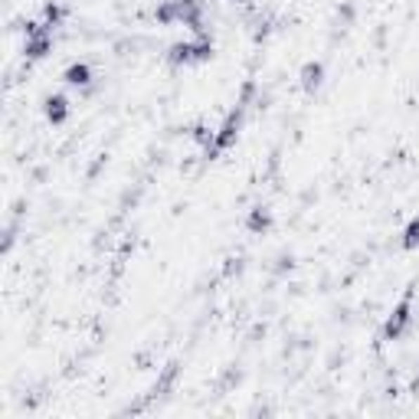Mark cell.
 I'll return each instance as SVG.
<instances>
[{
	"label": "cell",
	"mask_w": 419,
	"mask_h": 419,
	"mask_svg": "<svg viewBox=\"0 0 419 419\" xmlns=\"http://www.w3.org/2000/svg\"><path fill=\"white\" fill-rule=\"evenodd\" d=\"M167 63H171V66H177V69L197 63V59H193V43H191V39L171 43V46H167Z\"/></svg>",
	"instance_id": "9"
},
{
	"label": "cell",
	"mask_w": 419,
	"mask_h": 419,
	"mask_svg": "<svg viewBox=\"0 0 419 419\" xmlns=\"http://www.w3.org/2000/svg\"><path fill=\"white\" fill-rule=\"evenodd\" d=\"M154 23H157V27H174V23H177V7H174V0H161V4L154 7Z\"/></svg>",
	"instance_id": "14"
},
{
	"label": "cell",
	"mask_w": 419,
	"mask_h": 419,
	"mask_svg": "<svg viewBox=\"0 0 419 419\" xmlns=\"http://www.w3.org/2000/svg\"><path fill=\"white\" fill-rule=\"evenodd\" d=\"M233 4H236V7H246V4H252V0H233Z\"/></svg>",
	"instance_id": "26"
},
{
	"label": "cell",
	"mask_w": 419,
	"mask_h": 419,
	"mask_svg": "<svg viewBox=\"0 0 419 419\" xmlns=\"http://www.w3.org/2000/svg\"><path fill=\"white\" fill-rule=\"evenodd\" d=\"M298 82H302V89H305L308 96H314V92L324 86V63H318V59H308L305 66L298 69Z\"/></svg>",
	"instance_id": "6"
},
{
	"label": "cell",
	"mask_w": 419,
	"mask_h": 419,
	"mask_svg": "<svg viewBox=\"0 0 419 419\" xmlns=\"http://www.w3.org/2000/svg\"><path fill=\"white\" fill-rule=\"evenodd\" d=\"M213 138H217V131H213L210 124H203V122L191 128V141H197L203 151H207V148H213Z\"/></svg>",
	"instance_id": "18"
},
{
	"label": "cell",
	"mask_w": 419,
	"mask_h": 419,
	"mask_svg": "<svg viewBox=\"0 0 419 419\" xmlns=\"http://www.w3.org/2000/svg\"><path fill=\"white\" fill-rule=\"evenodd\" d=\"M410 393L419 397V361H416V373H413V380H410Z\"/></svg>",
	"instance_id": "25"
},
{
	"label": "cell",
	"mask_w": 419,
	"mask_h": 419,
	"mask_svg": "<svg viewBox=\"0 0 419 419\" xmlns=\"http://www.w3.org/2000/svg\"><path fill=\"white\" fill-rule=\"evenodd\" d=\"M400 246L406 249V252H413V249H419V217H413L406 226H403L400 233Z\"/></svg>",
	"instance_id": "15"
},
{
	"label": "cell",
	"mask_w": 419,
	"mask_h": 419,
	"mask_svg": "<svg viewBox=\"0 0 419 419\" xmlns=\"http://www.w3.org/2000/svg\"><path fill=\"white\" fill-rule=\"evenodd\" d=\"M272 223H276V219H272V210L262 207V203H256V207L246 213V229L252 236H266L269 229H272Z\"/></svg>",
	"instance_id": "7"
},
{
	"label": "cell",
	"mask_w": 419,
	"mask_h": 419,
	"mask_svg": "<svg viewBox=\"0 0 419 419\" xmlns=\"http://www.w3.org/2000/svg\"><path fill=\"white\" fill-rule=\"evenodd\" d=\"M105 161H108V157H105V154H98L96 161L89 164V171H86V181H96L98 174H102V167H105Z\"/></svg>",
	"instance_id": "22"
},
{
	"label": "cell",
	"mask_w": 419,
	"mask_h": 419,
	"mask_svg": "<svg viewBox=\"0 0 419 419\" xmlns=\"http://www.w3.org/2000/svg\"><path fill=\"white\" fill-rule=\"evenodd\" d=\"M243 122H246V108L243 105H236L233 112H226V118H223V124L217 128V138H213V148H207V161H217L223 151H229L233 144H236L239 131H243Z\"/></svg>",
	"instance_id": "1"
},
{
	"label": "cell",
	"mask_w": 419,
	"mask_h": 419,
	"mask_svg": "<svg viewBox=\"0 0 419 419\" xmlns=\"http://www.w3.org/2000/svg\"><path fill=\"white\" fill-rule=\"evenodd\" d=\"M413 324V298L403 295L400 305H393V311L387 314V321H383V341H400V337H406V331H410Z\"/></svg>",
	"instance_id": "2"
},
{
	"label": "cell",
	"mask_w": 419,
	"mask_h": 419,
	"mask_svg": "<svg viewBox=\"0 0 419 419\" xmlns=\"http://www.w3.org/2000/svg\"><path fill=\"white\" fill-rule=\"evenodd\" d=\"M17 233H20V223H17V217H10L7 219V229H4V252H10V249H13V243H17Z\"/></svg>",
	"instance_id": "21"
},
{
	"label": "cell",
	"mask_w": 419,
	"mask_h": 419,
	"mask_svg": "<svg viewBox=\"0 0 419 419\" xmlns=\"http://www.w3.org/2000/svg\"><path fill=\"white\" fill-rule=\"evenodd\" d=\"M141 46H148V39H141V37H122V39H115V43H112V53L118 59H131V56H138V53H141Z\"/></svg>",
	"instance_id": "10"
},
{
	"label": "cell",
	"mask_w": 419,
	"mask_h": 419,
	"mask_svg": "<svg viewBox=\"0 0 419 419\" xmlns=\"http://www.w3.org/2000/svg\"><path fill=\"white\" fill-rule=\"evenodd\" d=\"M243 377H246V370H243L239 363L226 367V370H223V377H219V383H217V393H229V390H236L239 383H243Z\"/></svg>",
	"instance_id": "13"
},
{
	"label": "cell",
	"mask_w": 419,
	"mask_h": 419,
	"mask_svg": "<svg viewBox=\"0 0 419 419\" xmlns=\"http://www.w3.org/2000/svg\"><path fill=\"white\" fill-rule=\"evenodd\" d=\"M344 361H347V354H344V351H334L331 357H328V370H337V363H344Z\"/></svg>",
	"instance_id": "24"
},
{
	"label": "cell",
	"mask_w": 419,
	"mask_h": 419,
	"mask_svg": "<svg viewBox=\"0 0 419 419\" xmlns=\"http://www.w3.org/2000/svg\"><path fill=\"white\" fill-rule=\"evenodd\" d=\"M177 380H181V363L171 361L161 373H157V380H154V387H151V397L154 400H157V397H171L174 387H177Z\"/></svg>",
	"instance_id": "5"
},
{
	"label": "cell",
	"mask_w": 419,
	"mask_h": 419,
	"mask_svg": "<svg viewBox=\"0 0 419 419\" xmlns=\"http://www.w3.org/2000/svg\"><path fill=\"white\" fill-rule=\"evenodd\" d=\"M213 53H217V49H213V37L197 39V43H193V59H197V63H210Z\"/></svg>",
	"instance_id": "19"
},
{
	"label": "cell",
	"mask_w": 419,
	"mask_h": 419,
	"mask_svg": "<svg viewBox=\"0 0 419 419\" xmlns=\"http://www.w3.org/2000/svg\"><path fill=\"white\" fill-rule=\"evenodd\" d=\"M49 53H53V33H49V30L23 39V59H27V63H39V59H46Z\"/></svg>",
	"instance_id": "3"
},
{
	"label": "cell",
	"mask_w": 419,
	"mask_h": 419,
	"mask_svg": "<svg viewBox=\"0 0 419 419\" xmlns=\"http://www.w3.org/2000/svg\"><path fill=\"white\" fill-rule=\"evenodd\" d=\"M246 262H249L246 256H229L226 266H223V276H226V278H239L243 272H246Z\"/></svg>",
	"instance_id": "20"
},
{
	"label": "cell",
	"mask_w": 419,
	"mask_h": 419,
	"mask_svg": "<svg viewBox=\"0 0 419 419\" xmlns=\"http://www.w3.org/2000/svg\"><path fill=\"white\" fill-rule=\"evenodd\" d=\"M256 98H259V82H256V79H246V82L239 86L236 105H243V108H249V105H256Z\"/></svg>",
	"instance_id": "16"
},
{
	"label": "cell",
	"mask_w": 419,
	"mask_h": 419,
	"mask_svg": "<svg viewBox=\"0 0 419 419\" xmlns=\"http://www.w3.org/2000/svg\"><path fill=\"white\" fill-rule=\"evenodd\" d=\"M39 20H43V27H46V30L63 27V20H66V7H63L59 0H46V4H43V13H39Z\"/></svg>",
	"instance_id": "11"
},
{
	"label": "cell",
	"mask_w": 419,
	"mask_h": 419,
	"mask_svg": "<svg viewBox=\"0 0 419 419\" xmlns=\"http://www.w3.org/2000/svg\"><path fill=\"white\" fill-rule=\"evenodd\" d=\"M92 79H96V72H92V66L89 63H72V66H66V72H63V82L72 89H79V92H86V89H92Z\"/></svg>",
	"instance_id": "4"
},
{
	"label": "cell",
	"mask_w": 419,
	"mask_h": 419,
	"mask_svg": "<svg viewBox=\"0 0 419 419\" xmlns=\"http://www.w3.org/2000/svg\"><path fill=\"white\" fill-rule=\"evenodd\" d=\"M259 337H266V321H259V324H252V331H249V344H256Z\"/></svg>",
	"instance_id": "23"
},
{
	"label": "cell",
	"mask_w": 419,
	"mask_h": 419,
	"mask_svg": "<svg viewBox=\"0 0 419 419\" xmlns=\"http://www.w3.org/2000/svg\"><path fill=\"white\" fill-rule=\"evenodd\" d=\"M298 266V259H295V252H292V249H282V252H278L276 259H272V262H269V272H272V276L276 278H285L288 272H292V269Z\"/></svg>",
	"instance_id": "12"
},
{
	"label": "cell",
	"mask_w": 419,
	"mask_h": 419,
	"mask_svg": "<svg viewBox=\"0 0 419 419\" xmlns=\"http://www.w3.org/2000/svg\"><path fill=\"white\" fill-rule=\"evenodd\" d=\"M354 20H357V4L354 0H344L337 7V30H351Z\"/></svg>",
	"instance_id": "17"
},
{
	"label": "cell",
	"mask_w": 419,
	"mask_h": 419,
	"mask_svg": "<svg viewBox=\"0 0 419 419\" xmlns=\"http://www.w3.org/2000/svg\"><path fill=\"white\" fill-rule=\"evenodd\" d=\"M43 115H46L49 124H63L69 118V98L66 96H46L43 98Z\"/></svg>",
	"instance_id": "8"
}]
</instances>
